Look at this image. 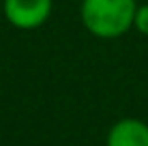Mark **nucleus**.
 <instances>
[{
	"instance_id": "nucleus-1",
	"label": "nucleus",
	"mask_w": 148,
	"mask_h": 146,
	"mask_svg": "<svg viewBox=\"0 0 148 146\" xmlns=\"http://www.w3.org/2000/svg\"><path fill=\"white\" fill-rule=\"evenodd\" d=\"M137 0H84L82 24L97 39H118L133 28Z\"/></svg>"
},
{
	"instance_id": "nucleus-2",
	"label": "nucleus",
	"mask_w": 148,
	"mask_h": 146,
	"mask_svg": "<svg viewBox=\"0 0 148 146\" xmlns=\"http://www.w3.org/2000/svg\"><path fill=\"white\" fill-rule=\"evenodd\" d=\"M7 22L17 30L41 28L52 15V0H2Z\"/></svg>"
},
{
	"instance_id": "nucleus-3",
	"label": "nucleus",
	"mask_w": 148,
	"mask_h": 146,
	"mask_svg": "<svg viewBox=\"0 0 148 146\" xmlns=\"http://www.w3.org/2000/svg\"><path fill=\"white\" fill-rule=\"evenodd\" d=\"M105 146H148V123L140 118H120L108 131Z\"/></svg>"
},
{
	"instance_id": "nucleus-4",
	"label": "nucleus",
	"mask_w": 148,
	"mask_h": 146,
	"mask_svg": "<svg viewBox=\"0 0 148 146\" xmlns=\"http://www.w3.org/2000/svg\"><path fill=\"white\" fill-rule=\"evenodd\" d=\"M133 28L140 34L148 37V4H137L135 17H133Z\"/></svg>"
}]
</instances>
